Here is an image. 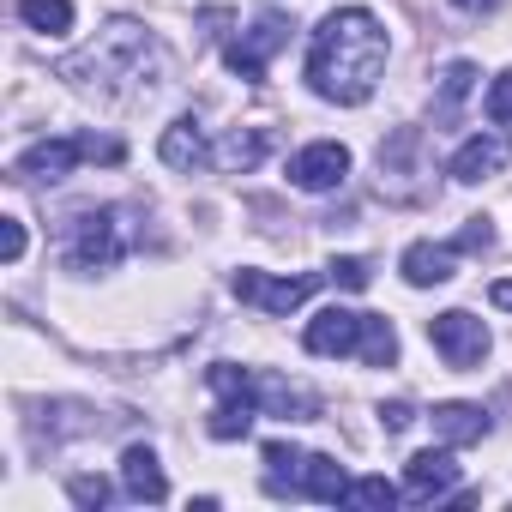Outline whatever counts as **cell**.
I'll return each mask as SVG.
<instances>
[{"mask_svg":"<svg viewBox=\"0 0 512 512\" xmlns=\"http://www.w3.org/2000/svg\"><path fill=\"white\" fill-rule=\"evenodd\" d=\"M428 344L440 350L446 368H476V362L488 356V326H482L470 308H446V314L428 320Z\"/></svg>","mask_w":512,"mask_h":512,"instance_id":"cell-8","label":"cell"},{"mask_svg":"<svg viewBox=\"0 0 512 512\" xmlns=\"http://www.w3.org/2000/svg\"><path fill=\"white\" fill-rule=\"evenodd\" d=\"M476 79H482V73H476L470 61H452V67L440 73V103H434V115H452V109L476 91Z\"/></svg>","mask_w":512,"mask_h":512,"instance_id":"cell-24","label":"cell"},{"mask_svg":"<svg viewBox=\"0 0 512 512\" xmlns=\"http://www.w3.org/2000/svg\"><path fill=\"white\" fill-rule=\"evenodd\" d=\"M452 241H458V253H488L494 247V229H488V217H470Z\"/></svg>","mask_w":512,"mask_h":512,"instance_id":"cell-27","label":"cell"},{"mask_svg":"<svg viewBox=\"0 0 512 512\" xmlns=\"http://www.w3.org/2000/svg\"><path fill=\"white\" fill-rule=\"evenodd\" d=\"M260 410L266 416H284V422H314L320 416V398L308 386H290L278 374H260Z\"/></svg>","mask_w":512,"mask_h":512,"instance_id":"cell-18","label":"cell"},{"mask_svg":"<svg viewBox=\"0 0 512 512\" xmlns=\"http://www.w3.org/2000/svg\"><path fill=\"white\" fill-rule=\"evenodd\" d=\"M434 440L440 446H476L488 434V410L482 404H434Z\"/></svg>","mask_w":512,"mask_h":512,"instance_id":"cell-19","label":"cell"},{"mask_svg":"<svg viewBox=\"0 0 512 512\" xmlns=\"http://www.w3.org/2000/svg\"><path fill=\"white\" fill-rule=\"evenodd\" d=\"M157 151H163V163H169V169H199V163H211V139H205V127H199L193 115L169 121Z\"/></svg>","mask_w":512,"mask_h":512,"instance_id":"cell-17","label":"cell"},{"mask_svg":"<svg viewBox=\"0 0 512 512\" xmlns=\"http://www.w3.org/2000/svg\"><path fill=\"white\" fill-rule=\"evenodd\" d=\"M79 163H85V139L67 133V139H37V145L13 163V175H19V181H67Z\"/></svg>","mask_w":512,"mask_h":512,"instance_id":"cell-11","label":"cell"},{"mask_svg":"<svg viewBox=\"0 0 512 512\" xmlns=\"http://www.w3.org/2000/svg\"><path fill=\"white\" fill-rule=\"evenodd\" d=\"M356 362H368V368H392V362H398V332H392V320H380V314H362Z\"/></svg>","mask_w":512,"mask_h":512,"instance_id":"cell-22","label":"cell"},{"mask_svg":"<svg viewBox=\"0 0 512 512\" xmlns=\"http://www.w3.org/2000/svg\"><path fill=\"white\" fill-rule=\"evenodd\" d=\"M127 247H133V223L121 205H97V211H79L67 223V266L73 272H109Z\"/></svg>","mask_w":512,"mask_h":512,"instance_id":"cell-3","label":"cell"},{"mask_svg":"<svg viewBox=\"0 0 512 512\" xmlns=\"http://www.w3.org/2000/svg\"><path fill=\"white\" fill-rule=\"evenodd\" d=\"M320 284H326V278H314V272H302V278H272V272H253V266H241V272L229 278V290H235L247 308H260V314H296Z\"/></svg>","mask_w":512,"mask_h":512,"instance_id":"cell-7","label":"cell"},{"mask_svg":"<svg viewBox=\"0 0 512 512\" xmlns=\"http://www.w3.org/2000/svg\"><path fill=\"white\" fill-rule=\"evenodd\" d=\"M302 500H326V506L350 500V476H344V464L326 458V452H308V464H302Z\"/></svg>","mask_w":512,"mask_h":512,"instance_id":"cell-20","label":"cell"},{"mask_svg":"<svg viewBox=\"0 0 512 512\" xmlns=\"http://www.w3.org/2000/svg\"><path fill=\"white\" fill-rule=\"evenodd\" d=\"M386 55H392V37L386 25L368 13V7H338L320 19L314 43H308V91L326 97V103H368L380 73H386Z\"/></svg>","mask_w":512,"mask_h":512,"instance_id":"cell-1","label":"cell"},{"mask_svg":"<svg viewBox=\"0 0 512 512\" xmlns=\"http://www.w3.org/2000/svg\"><path fill=\"white\" fill-rule=\"evenodd\" d=\"M67 494H73L79 506H109V494H115V488H109L103 476H73V482H67Z\"/></svg>","mask_w":512,"mask_h":512,"instance_id":"cell-28","label":"cell"},{"mask_svg":"<svg viewBox=\"0 0 512 512\" xmlns=\"http://www.w3.org/2000/svg\"><path fill=\"white\" fill-rule=\"evenodd\" d=\"M488 296H494V308H506V314H512V278H500V284H494Z\"/></svg>","mask_w":512,"mask_h":512,"instance_id":"cell-33","label":"cell"},{"mask_svg":"<svg viewBox=\"0 0 512 512\" xmlns=\"http://www.w3.org/2000/svg\"><path fill=\"white\" fill-rule=\"evenodd\" d=\"M302 464H308V452L296 440H266V488L272 494H302Z\"/></svg>","mask_w":512,"mask_h":512,"instance_id":"cell-21","label":"cell"},{"mask_svg":"<svg viewBox=\"0 0 512 512\" xmlns=\"http://www.w3.org/2000/svg\"><path fill=\"white\" fill-rule=\"evenodd\" d=\"M272 151V133L266 127H229L217 145H211V169L217 175H247V169H260Z\"/></svg>","mask_w":512,"mask_h":512,"instance_id":"cell-14","label":"cell"},{"mask_svg":"<svg viewBox=\"0 0 512 512\" xmlns=\"http://www.w3.org/2000/svg\"><path fill=\"white\" fill-rule=\"evenodd\" d=\"M368 260H356V253H344V260H332L326 266V284H338V290H368Z\"/></svg>","mask_w":512,"mask_h":512,"instance_id":"cell-26","label":"cell"},{"mask_svg":"<svg viewBox=\"0 0 512 512\" xmlns=\"http://www.w3.org/2000/svg\"><path fill=\"white\" fill-rule=\"evenodd\" d=\"M19 19L43 37H67L73 31V0H19Z\"/></svg>","mask_w":512,"mask_h":512,"instance_id":"cell-23","label":"cell"},{"mask_svg":"<svg viewBox=\"0 0 512 512\" xmlns=\"http://www.w3.org/2000/svg\"><path fill=\"white\" fill-rule=\"evenodd\" d=\"M506 169H512V139H506V133H476V139H464V145L452 151V163H446V175L464 181V187L494 181V175H506Z\"/></svg>","mask_w":512,"mask_h":512,"instance_id":"cell-10","label":"cell"},{"mask_svg":"<svg viewBox=\"0 0 512 512\" xmlns=\"http://www.w3.org/2000/svg\"><path fill=\"white\" fill-rule=\"evenodd\" d=\"M121 488H127L133 500H145V506L169 500V482H163V464H157L151 446H127V452H121Z\"/></svg>","mask_w":512,"mask_h":512,"instance_id":"cell-16","label":"cell"},{"mask_svg":"<svg viewBox=\"0 0 512 512\" xmlns=\"http://www.w3.org/2000/svg\"><path fill=\"white\" fill-rule=\"evenodd\" d=\"M356 338H362V314L350 308H320L302 332L308 356H356Z\"/></svg>","mask_w":512,"mask_h":512,"instance_id":"cell-13","label":"cell"},{"mask_svg":"<svg viewBox=\"0 0 512 512\" xmlns=\"http://www.w3.org/2000/svg\"><path fill=\"white\" fill-rule=\"evenodd\" d=\"M61 79H73L79 91H103V97H151L163 79V43L139 25V19H109L97 31V43L73 61H61Z\"/></svg>","mask_w":512,"mask_h":512,"instance_id":"cell-2","label":"cell"},{"mask_svg":"<svg viewBox=\"0 0 512 512\" xmlns=\"http://www.w3.org/2000/svg\"><path fill=\"white\" fill-rule=\"evenodd\" d=\"M205 386L217 392V410H211V440H241L247 428H253V416H266L260 410V380H253L247 368H235V362H211L205 368Z\"/></svg>","mask_w":512,"mask_h":512,"instance_id":"cell-5","label":"cell"},{"mask_svg":"<svg viewBox=\"0 0 512 512\" xmlns=\"http://www.w3.org/2000/svg\"><path fill=\"white\" fill-rule=\"evenodd\" d=\"M344 175H350V145H338V139H314L290 157V181L302 193H332V187H344Z\"/></svg>","mask_w":512,"mask_h":512,"instance_id":"cell-9","label":"cell"},{"mask_svg":"<svg viewBox=\"0 0 512 512\" xmlns=\"http://www.w3.org/2000/svg\"><path fill=\"white\" fill-rule=\"evenodd\" d=\"M488 121H500V127L512 121V67H506V73L494 79V91H488Z\"/></svg>","mask_w":512,"mask_h":512,"instance_id":"cell-30","label":"cell"},{"mask_svg":"<svg viewBox=\"0 0 512 512\" xmlns=\"http://www.w3.org/2000/svg\"><path fill=\"white\" fill-rule=\"evenodd\" d=\"M398 494H404V488H392L386 476H356V482H350V500H356V506H368V512H392V506H398Z\"/></svg>","mask_w":512,"mask_h":512,"instance_id":"cell-25","label":"cell"},{"mask_svg":"<svg viewBox=\"0 0 512 512\" xmlns=\"http://www.w3.org/2000/svg\"><path fill=\"white\" fill-rule=\"evenodd\" d=\"M410 422H416V404H410V398H392V404H380V428H386V434H404Z\"/></svg>","mask_w":512,"mask_h":512,"instance_id":"cell-31","label":"cell"},{"mask_svg":"<svg viewBox=\"0 0 512 512\" xmlns=\"http://www.w3.org/2000/svg\"><path fill=\"white\" fill-rule=\"evenodd\" d=\"M404 284L416 290H434V284H452L458 278V241H410L404 260H398Z\"/></svg>","mask_w":512,"mask_h":512,"instance_id":"cell-12","label":"cell"},{"mask_svg":"<svg viewBox=\"0 0 512 512\" xmlns=\"http://www.w3.org/2000/svg\"><path fill=\"white\" fill-rule=\"evenodd\" d=\"M290 31H296V25H290L284 13H272V7H266V13H253V25H247L223 55H229V67H235L247 85H260V79H266V67H272V55L290 43Z\"/></svg>","mask_w":512,"mask_h":512,"instance_id":"cell-6","label":"cell"},{"mask_svg":"<svg viewBox=\"0 0 512 512\" xmlns=\"http://www.w3.org/2000/svg\"><path fill=\"white\" fill-rule=\"evenodd\" d=\"M458 13H500V0H452Z\"/></svg>","mask_w":512,"mask_h":512,"instance_id":"cell-32","label":"cell"},{"mask_svg":"<svg viewBox=\"0 0 512 512\" xmlns=\"http://www.w3.org/2000/svg\"><path fill=\"white\" fill-rule=\"evenodd\" d=\"M458 488V464H452V446H434V452H416L404 464V494L410 500H440Z\"/></svg>","mask_w":512,"mask_h":512,"instance_id":"cell-15","label":"cell"},{"mask_svg":"<svg viewBox=\"0 0 512 512\" xmlns=\"http://www.w3.org/2000/svg\"><path fill=\"white\" fill-rule=\"evenodd\" d=\"M374 163H380V193H386V199H398V205L428 199V187H434V157H428L422 127H398V133L380 145Z\"/></svg>","mask_w":512,"mask_h":512,"instance_id":"cell-4","label":"cell"},{"mask_svg":"<svg viewBox=\"0 0 512 512\" xmlns=\"http://www.w3.org/2000/svg\"><path fill=\"white\" fill-rule=\"evenodd\" d=\"M0 260H7V266L25 260V223L19 217H0Z\"/></svg>","mask_w":512,"mask_h":512,"instance_id":"cell-29","label":"cell"}]
</instances>
